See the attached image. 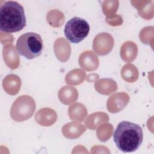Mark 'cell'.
I'll return each mask as SVG.
<instances>
[{
	"label": "cell",
	"mask_w": 154,
	"mask_h": 154,
	"mask_svg": "<svg viewBox=\"0 0 154 154\" xmlns=\"http://www.w3.org/2000/svg\"><path fill=\"white\" fill-rule=\"evenodd\" d=\"M113 138L116 146L122 152H135L143 142V129L138 124L122 121L114 131Z\"/></svg>",
	"instance_id": "6da1fadb"
},
{
	"label": "cell",
	"mask_w": 154,
	"mask_h": 154,
	"mask_svg": "<svg viewBox=\"0 0 154 154\" xmlns=\"http://www.w3.org/2000/svg\"><path fill=\"white\" fill-rule=\"evenodd\" d=\"M26 24L23 7L17 2L5 1L0 8V29L8 33L22 30Z\"/></svg>",
	"instance_id": "7a4b0ae2"
},
{
	"label": "cell",
	"mask_w": 154,
	"mask_h": 154,
	"mask_svg": "<svg viewBox=\"0 0 154 154\" xmlns=\"http://www.w3.org/2000/svg\"><path fill=\"white\" fill-rule=\"evenodd\" d=\"M89 31L90 25L85 19L74 17L66 23L64 32L69 42L78 43L87 37Z\"/></svg>",
	"instance_id": "277c9868"
},
{
	"label": "cell",
	"mask_w": 154,
	"mask_h": 154,
	"mask_svg": "<svg viewBox=\"0 0 154 154\" xmlns=\"http://www.w3.org/2000/svg\"><path fill=\"white\" fill-rule=\"evenodd\" d=\"M18 53L27 59L32 60L39 57L43 49L41 36L35 32H29L21 35L16 42Z\"/></svg>",
	"instance_id": "3957f363"
},
{
	"label": "cell",
	"mask_w": 154,
	"mask_h": 154,
	"mask_svg": "<svg viewBox=\"0 0 154 154\" xmlns=\"http://www.w3.org/2000/svg\"><path fill=\"white\" fill-rule=\"evenodd\" d=\"M24 96H21V97H18L16 101L14 102L19 106H17L15 104H13L11 109V118L13 119L19 112V113L25 117V120L31 117L32 113L34 111H29V109L35 110V105H32L29 106V105H31L34 102V100L29 96H25V101L23 100Z\"/></svg>",
	"instance_id": "5b68a950"
}]
</instances>
